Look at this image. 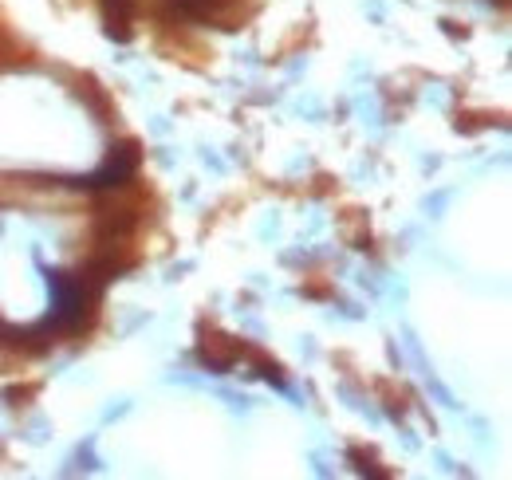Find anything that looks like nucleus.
<instances>
[{"mask_svg": "<svg viewBox=\"0 0 512 480\" xmlns=\"http://www.w3.org/2000/svg\"><path fill=\"white\" fill-rule=\"evenodd\" d=\"M138 166H142L138 142H119V146H111L107 162H103L95 174H87V178H67L64 185H75V189H119V185H127V181L138 174Z\"/></svg>", "mask_w": 512, "mask_h": 480, "instance_id": "f257e3e1", "label": "nucleus"}, {"mask_svg": "<svg viewBox=\"0 0 512 480\" xmlns=\"http://www.w3.org/2000/svg\"><path fill=\"white\" fill-rule=\"evenodd\" d=\"M245 351H249L245 343H237L233 335H221V331H209V335L197 343V355H201V362H205L209 370H229V366H237V359H241Z\"/></svg>", "mask_w": 512, "mask_h": 480, "instance_id": "f03ea898", "label": "nucleus"}, {"mask_svg": "<svg viewBox=\"0 0 512 480\" xmlns=\"http://www.w3.org/2000/svg\"><path fill=\"white\" fill-rule=\"evenodd\" d=\"M170 8H178L182 16L190 20H213L221 28H233L229 16H233V0H170Z\"/></svg>", "mask_w": 512, "mask_h": 480, "instance_id": "7ed1b4c3", "label": "nucleus"}, {"mask_svg": "<svg viewBox=\"0 0 512 480\" xmlns=\"http://www.w3.org/2000/svg\"><path fill=\"white\" fill-rule=\"evenodd\" d=\"M130 16H134V0H103V20L115 40H130Z\"/></svg>", "mask_w": 512, "mask_h": 480, "instance_id": "20e7f679", "label": "nucleus"}]
</instances>
